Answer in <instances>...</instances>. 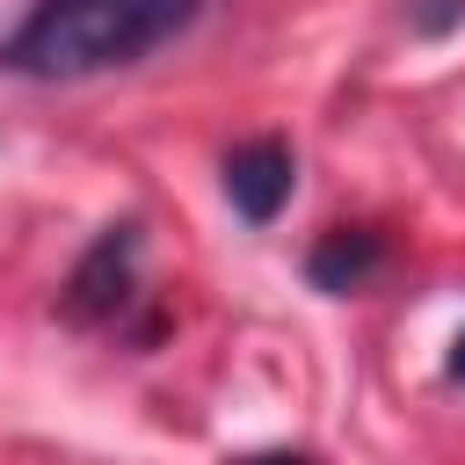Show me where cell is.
Masks as SVG:
<instances>
[{"mask_svg": "<svg viewBox=\"0 0 465 465\" xmlns=\"http://www.w3.org/2000/svg\"><path fill=\"white\" fill-rule=\"evenodd\" d=\"M131 291H138V218L94 232V247L73 262V276L58 291V312L73 327H102V320H116L131 305Z\"/></svg>", "mask_w": 465, "mask_h": 465, "instance_id": "7a4b0ae2", "label": "cell"}, {"mask_svg": "<svg viewBox=\"0 0 465 465\" xmlns=\"http://www.w3.org/2000/svg\"><path fill=\"white\" fill-rule=\"evenodd\" d=\"M407 22H414L421 36H443V29L465 22V0H407Z\"/></svg>", "mask_w": 465, "mask_h": 465, "instance_id": "5b68a950", "label": "cell"}, {"mask_svg": "<svg viewBox=\"0 0 465 465\" xmlns=\"http://www.w3.org/2000/svg\"><path fill=\"white\" fill-rule=\"evenodd\" d=\"M378 269H385V232H371V225H334V232L305 254V276H312L320 291H363Z\"/></svg>", "mask_w": 465, "mask_h": 465, "instance_id": "277c9868", "label": "cell"}, {"mask_svg": "<svg viewBox=\"0 0 465 465\" xmlns=\"http://www.w3.org/2000/svg\"><path fill=\"white\" fill-rule=\"evenodd\" d=\"M240 465H312L305 450H262V458H240Z\"/></svg>", "mask_w": 465, "mask_h": 465, "instance_id": "8992f818", "label": "cell"}, {"mask_svg": "<svg viewBox=\"0 0 465 465\" xmlns=\"http://www.w3.org/2000/svg\"><path fill=\"white\" fill-rule=\"evenodd\" d=\"M225 203L247 218V225H276V211L291 203V182H298V160L283 138H247L225 153Z\"/></svg>", "mask_w": 465, "mask_h": 465, "instance_id": "3957f363", "label": "cell"}, {"mask_svg": "<svg viewBox=\"0 0 465 465\" xmlns=\"http://www.w3.org/2000/svg\"><path fill=\"white\" fill-rule=\"evenodd\" d=\"M450 378L465 385V327H458V341H450Z\"/></svg>", "mask_w": 465, "mask_h": 465, "instance_id": "52a82bcc", "label": "cell"}, {"mask_svg": "<svg viewBox=\"0 0 465 465\" xmlns=\"http://www.w3.org/2000/svg\"><path fill=\"white\" fill-rule=\"evenodd\" d=\"M211 0H29V15L0 36V73L15 80H102L124 73L203 22Z\"/></svg>", "mask_w": 465, "mask_h": 465, "instance_id": "6da1fadb", "label": "cell"}]
</instances>
